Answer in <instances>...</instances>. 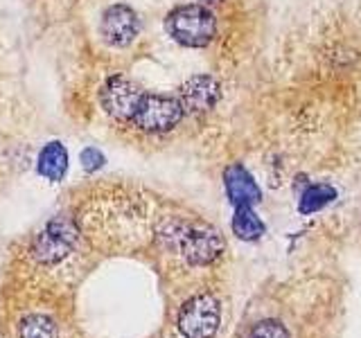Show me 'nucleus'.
<instances>
[{
    "instance_id": "1",
    "label": "nucleus",
    "mask_w": 361,
    "mask_h": 338,
    "mask_svg": "<svg viewBox=\"0 0 361 338\" xmlns=\"http://www.w3.org/2000/svg\"><path fill=\"white\" fill-rule=\"evenodd\" d=\"M163 234L174 244L176 251L190 264L203 266L214 262L224 253V239L217 228L201 221H174L163 230Z\"/></svg>"
},
{
    "instance_id": "2",
    "label": "nucleus",
    "mask_w": 361,
    "mask_h": 338,
    "mask_svg": "<svg viewBox=\"0 0 361 338\" xmlns=\"http://www.w3.org/2000/svg\"><path fill=\"white\" fill-rule=\"evenodd\" d=\"M165 32L185 48H206L217 37V18L206 5H178L165 16Z\"/></svg>"
},
{
    "instance_id": "3",
    "label": "nucleus",
    "mask_w": 361,
    "mask_h": 338,
    "mask_svg": "<svg viewBox=\"0 0 361 338\" xmlns=\"http://www.w3.org/2000/svg\"><path fill=\"white\" fill-rule=\"evenodd\" d=\"M79 242V230L66 217H54L45 228L34 237L32 257L45 266H54L75 251Z\"/></svg>"
},
{
    "instance_id": "4",
    "label": "nucleus",
    "mask_w": 361,
    "mask_h": 338,
    "mask_svg": "<svg viewBox=\"0 0 361 338\" xmlns=\"http://www.w3.org/2000/svg\"><path fill=\"white\" fill-rule=\"evenodd\" d=\"M183 115H185V111H183V106H180L178 97L145 93L131 124L145 133H167L174 127H178Z\"/></svg>"
},
{
    "instance_id": "5",
    "label": "nucleus",
    "mask_w": 361,
    "mask_h": 338,
    "mask_svg": "<svg viewBox=\"0 0 361 338\" xmlns=\"http://www.w3.org/2000/svg\"><path fill=\"white\" fill-rule=\"evenodd\" d=\"M219 302L210 293L195 296L178 311V330L185 338H212L219 330Z\"/></svg>"
},
{
    "instance_id": "6",
    "label": "nucleus",
    "mask_w": 361,
    "mask_h": 338,
    "mask_svg": "<svg viewBox=\"0 0 361 338\" xmlns=\"http://www.w3.org/2000/svg\"><path fill=\"white\" fill-rule=\"evenodd\" d=\"M145 97V90L129 77H111L99 90V101L106 115L116 122H131L140 101Z\"/></svg>"
},
{
    "instance_id": "7",
    "label": "nucleus",
    "mask_w": 361,
    "mask_h": 338,
    "mask_svg": "<svg viewBox=\"0 0 361 338\" xmlns=\"http://www.w3.org/2000/svg\"><path fill=\"white\" fill-rule=\"evenodd\" d=\"M138 32H140L138 14L129 5L116 3L102 11L99 37L111 48H127V45L135 41Z\"/></svg>"
},
{
    "instance_id": "8",
    "label": "nucleus",
    "mask_w": 361,
    "mask_h": 338,
    "mask_svg": "<svg viewBox=\"0 0 361 338\" xmlns=\"http://www.w3.org/2000/svg\"><path fill=\"white\" fill-rule=\"evenodd\" d=\"M178 101L185 113L199 115V113H208L217 106L221 99V86L210 75H195L178 88Z\"/></svg>"
},
{
    "instance_id": "9",
    "label": "nucleus",
    "mask_w": 361,
    "mask_h": 338,
    "mask_svg": "<svg viewBox=\"0 0 361 338\" xmlns=\"http://www.w3.org/2000/svg\"><path fill=\"white\" fill-rule=\"evenodd\" d=\"M224 185H226V194H228L231 203L235 208L240 206H255L262 199V192H259L255 178L244 165H231L224 174Z\"/></svg>"
},
{
    "instance_id": "10",
    "label": "nucleus",
    "mask_w": 361,
    "mask_h": 338,
    "mask_svg": "<svg viewBox=\"0 0 361 338\" xmlns=\"http://www.w3.org/2000/svg\"><path fill=\"white\" fill-rule=\"evenodd\" d=\"M37 167H39V174L43 178L52 180V183H59V180L68 172V151H66V146L61 142H56V140L48 142L39 154Z\"/></svg>"
},
{
    "instance_id": "11",
    "label": "nucleus",
    "mask_w": 361,
    "mask_h": 338,
    "mask_svg": "<svg viewBox=\"0 0 361 338\" xmlns=\"http://www.w3.org/2000/svg\"><path fill=\"white\" fill-rule=\"evenodd\" d=\"M264 223L262 219L253 212L251 206H240L235 208V217H233V232L240 237L242 242H255L264 234Z\"/></svg>"
},
{
    "instance_id": "12",
    "label": "nucleus",
    "mask_w": 361,
    "mask_h": 338,
    "mask_svg": "<svg viewBox=\"0 0 361 338\" xmlns=\"http://www.w3.org/2000/svg\"><path fill=\"white\" fill-rule=\"evenodd\" d=\"M334 199H336V189H334L332 185L316 183V185H310L307 189L302 192L298 210H300L302 214L319 212V210H323L325 206H330V203H332Z\"/></svg>"
},
{
    "instance_id": "13",
    "label": "nucleus",
    "mask_w": 361,
    "mask_h": 338,
    "mask_svg": "<svg viewBox=\"0 0 361 338\" xmlns=\"http://www.w3.org/2000/svg\"><path fill=\"white\" fill-rule=\"evenodd\" d=\"M18 338H56V327L48 315L32 313L18 325Z\"/></svg>"
},
{
    "instance_id": "14",
    "label": "nucleus",
    "mask_w": 361,
    "mask_h": 338,
    "mask_svg": "<svg viewBox=\"0 0 361 338\" xmlns=\"http://www.w3.org/2000/svg\"><path fill=\"white\" fill-rule=\"evenodd\" d=\"M248 338H289V332L285 325L278 320H262L253 327V332Z\"/></svg>"
},
{
    "instance_id": "15",
    "label": "nucleus",
    "mask_w": 361,
    "mask_h": 338,
    "mask_svg": "<svg viewBox=\"0 0 361 338\" xmlns=\"http://www.w3.org/2000/svg\"><path fill=\"white\" fill-rule=\"evenodd\" d=\"M79 161H82V167L86 169V172H97V169H102V165H104V154H102L99 149H95V146H86V149L82 151V156H79Z\"/></svg>"
},
{
    "instance_id": "16",
    "label": "nucleus",
    "mask_w": 361,
    "mask_h": 338,
    "mask_svg": "<svg viewBox=\"0 0 361 338\" xmlns=\"http://www.w3.org/2000/svg\"><path fill=\"white\" fill-rule=\"evenodd\" d=\"M199 5H206V7H210V5H219V3H224V0H197Z\"/></svg>"
}]
</instances>
